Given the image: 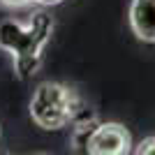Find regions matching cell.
I'll return each instance as SVG.
<instances>
[{
  "mask_svg": "<svg viewBox=\"0 0 155 155\" xmlns=\"http://www.w3.org/2000/svg\"><path fill=\"white\" fill-rule=\"evenodd\" d=\"M79 114L77 93L63 84H39L30 100V118L42 130H60Z\"/></svg>",
  "mask_w": 155,
  "mask_h": 155,
  "instance_id": "1",
  "label": "cell"
},
{
  "mask_svg": "<svg viewBox=\"0 0 155 155\" xmlns=\"http://www.w3.org/2000/svg\"><path fill=\"white\" fill-rule=\"evenodd\" d=\"M132 150V137L120 123H97L88 137V155H127Z\"/></svg>",
  "mask_w": 155,
  "mask_h": 155,
  "instance_id": "2",
  "label": "cell"
},
{
  "mask_svg": "<svg viewBox=\"0 0 155 155\" xmlns=\"http://www.w3.org/2000/svg\"><path fill=\"white\" fill-rule=\"evenodd\" d=\"M130 26L141 42H155V0H132Z\"/></svg>",
  "mask_w": 155,
  "mask_h": 155,
  "instance_id": "3",
  "label": "cell"
},
{
  "mask_svg": "<svg viewBox=\"0 0 155 155\" xmlns=\"http://www.w3.org/2000/svg\"><path fill=\"white\" fill-rule=\"evenodd\" d=\"M134 155H155V137H146V139L137 146Z\"/></svg>",
  "mask_w": 155,
  "mask_h": 155,
  "instance_id": "4",
  "label": "cell"
},
{
  "mask_svg": "<svg viewBox=\"0 0 155 155\" xmlns=\"http://www.w3.org/2000/svg\"><path fill=\"white\" fill-rule=\"evenodd\" d=\"M2 5L7 7H23V5H30V2H35V0H0Z\"/></svg>",
  "mask_w": 155,
  "mask_h": 155,
  "instance_id": "5",
  "label": "cell"
},
{
  "mask_svg": "<svg viewBox=\"0 0 155 155\" xmlns=\"http://www.w3.org/2000/svg\"><path fill=\"white\" fill-rule=\"evenodd\" d=\"M35 2H39V5H58L63 0H35Z\"/></svg>",
  "mask_w": 155,
  "mask_h": 155,
  "instance_id": "6",
  "label": "cell"
}]
</instances>
